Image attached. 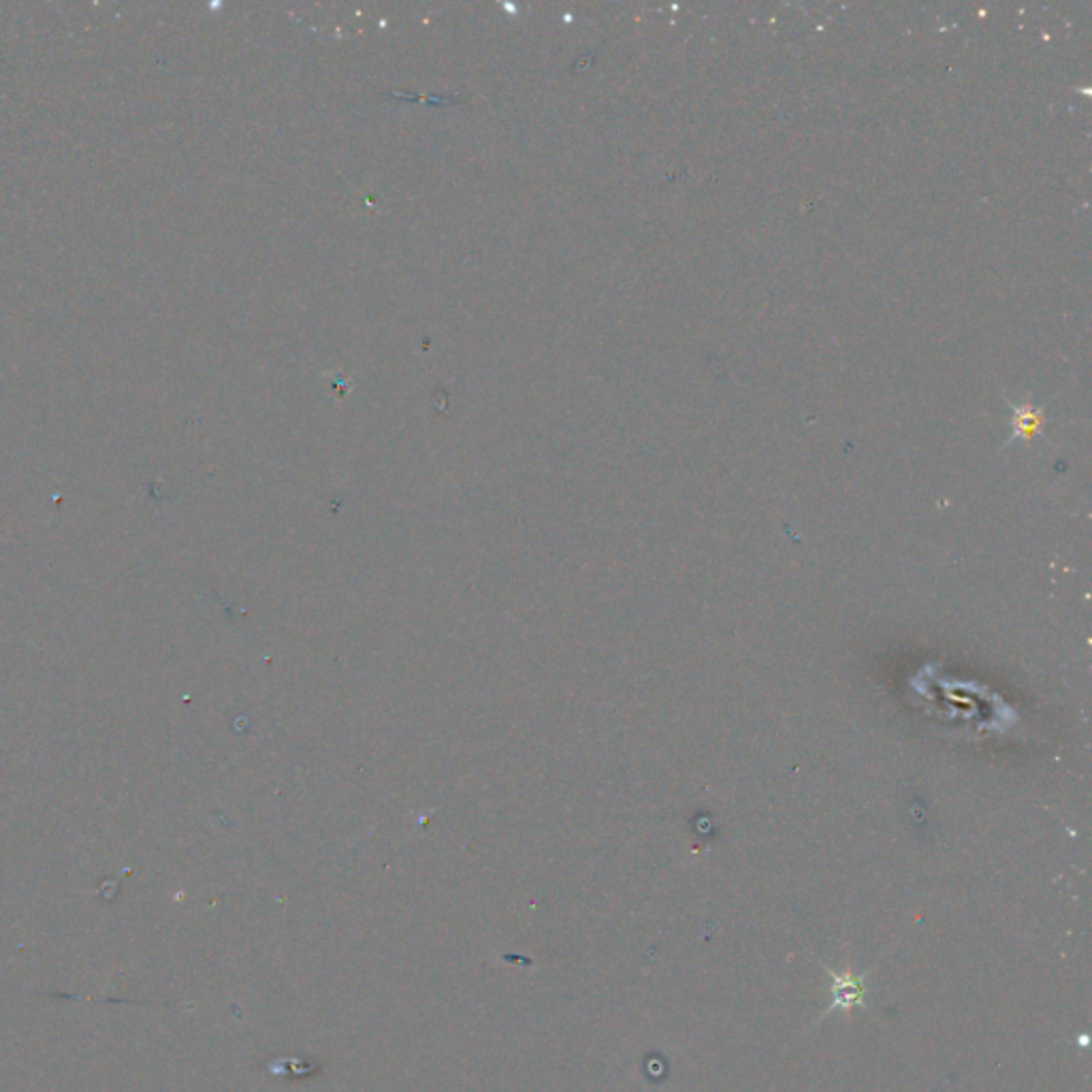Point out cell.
I'll return each mask as SVG.
<instances>
[{"label": "cell", "mask_w": 1092, "mask_h": 1092, "mask_svg": "<svg viewBox=\"0 0 1092 1092\" xmlns=\"http://www.w3.org/2000/svg\"><path fill=\"white\" fill-rule=\"evenodd\" d=\"M819 965L825 969V973H829V977L833 981L831 984L833 1001H831L829 1009L821 1013V1018L833 1013V1011H841V1013L849 1016L853 1011V1007L869 1009V1003H867V979L871 975V969L867 973H855L849 963L845 965L843 971L831 969L823 961H819Z\"/></svg>", "instance_id": "6da1fadb"}]
</instances>
